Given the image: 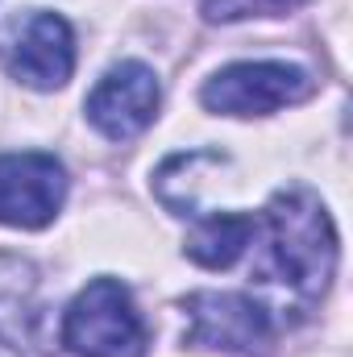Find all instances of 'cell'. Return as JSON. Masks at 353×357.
Returning <instances> with one entry per match:
<instances>
[{
	"mask_svg": "<svg viewBox=\"0 0 353 357\" xmlns=\"http://www.w3.org/2000/svg\"><path fill=\"white\" fill-rule=\"evenodd\" d=\"M254 241L258 254L250 278L274 299L270 312H283V320L287 312L291 320L308 316L337 274V229L324 204L303 187L278 191L266 204Z\"/></svg>",
	"mask_w": 353,
	"mask_h": 357,
	"instance_id": "obj_1",
	"label": "cell"
},
{
	"mask_svg": "<svg viewBox=\"0 0 353 357\" xmlns=\"http://www.w3.org/2000/svg\"><path fill=\"white\" fill-rule=\"evenodd\" d=\"M63 345L80 357H146L150 328L117 278L88 282L63 316Z\"/></svg>",
	"mask_w": 353,
	"mask_h": 357,
	"instance_id": "obj_2",
	"label": "cell"
},
{
	"mask_svg": "<svg viewBox=\"0 0 353 357\" xmlns=\"http://www.w3.org/2000/svg\"><path fill=\"white\" fill-rule=\"evenodd\" d=\"M187 312V341L204 349L237 357H266L274 349L278 320L274 312L237 291H195L183 299Z\"/></svg>",
	"mask_w": 353,
	"mask_h": 357,
	"instance_id": "obj_3",
	"label": "cell"
},
{
	"mask_svg": "<svg viewBox=\"0 0 353 357\" xmlns=\"http://www.w3.org/2000/svg\"><path fill=\"white\" fill-rule=\"evenodd\" d=\"M312 91L316 79L295 63H233L204 84L200 100L220 116H266L308 100Z\"/></svg>",
	"mask_w": 353,
	"mask_h": 357,
	"instance_id": "obj_4",
	"label": "cell"
},
{
	"mask_svg": "<svg viewBox=\"0 0 353 357\" xmlns=\"http://www.w3.org/2000/svg\"><path fill=\"white\" fill-rule=\"evenodd\" d=\"M0 59L13 79L25 88L54 91L75 71V33L59 13H29L8 25L0 42Z\"/></svg>",
	"mask_w": 353,
	"mask_h": 357,
	"instance_id": "obj_5",
	"label": "cell"
},
{
	"mask_svg": "<svg viewBox=\"0 0 353 357\" xmlns=\"http://www.w3.org/2000/svg\"><path fill=\"white\" fill-rule=\"evenodd\" d=\"M67 199V171L54 154L0 158V225L46 229Z\"/></svg>",
	"mask_w": 353,
	"mask_h": 357,
	"instance_id": "obj_6",
	"label": "cell"
},
{
	"mask_svg": "<svg viewBox=\"0 0 353 357\" xmlns=\"http://www.w3.org/2000/svg\"><path fill=\"white\" fill-rule=\"evenodd\" d=\"M158 75L146 63H117L88 96V121L108 142L137 137L158 116Z\"/></svg>",
	"mask_w": 353,
	"mask_h": 357,
	"instance_id": "obj_7",
	"label": "cell"
},
{
	"mask_svg": "<svg viewBox=\"0 0 353 357\" xmlns=\"http://www.w3.org/2000/svg\"><path fill=\"white\" fill-rule=\"evenodd\" d=\"M254 229H258V220L246 216V212H216V216H204V220L187 233L183 250H187V258L200 262V266L229 270L241 254H246V245L254 241Z\"/></svg>",
	"mask_w": 353,
	"mask_h": 357,
	"instance_id": "obj_8",
	"label": "cell"
},
{
	"mask_svg": "<svg viewBox=\"0 0 353 357\" xmlns=\"http://www.w3.org/2000/svg\"><path fill=\"white\" fill-rule=\"evenodd\" d=\"M303 0H204V17L208 21H241V17H274L287 13Z\"/></svg>",
	"mask_w": 353,
	"mask_h": 357,
	"instance_id": "obj_9",
	"label": "cell"
}]
</instances>
